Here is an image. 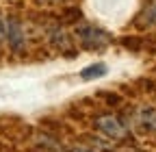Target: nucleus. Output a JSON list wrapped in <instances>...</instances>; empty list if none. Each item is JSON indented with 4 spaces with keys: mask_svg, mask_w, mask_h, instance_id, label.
Returning <instances> with one entry per match:
<instances>
[{
    "mask_svg": "<svg viewBox=\"0 0 156 152\" xmlns=\"http://www.w3.org/2000/svg\"><path fill=\"white\" fill-rule=\"evenodd\" d=\"M104 65H93V67H87L85 72H83V76L85 78H95V74H104Z\"/></svg>",
    "mask_w": 156,
    "mask_h": 152,
    "instance_id": "obj_1",
    "label": "nucleus"
}]
</instances>
